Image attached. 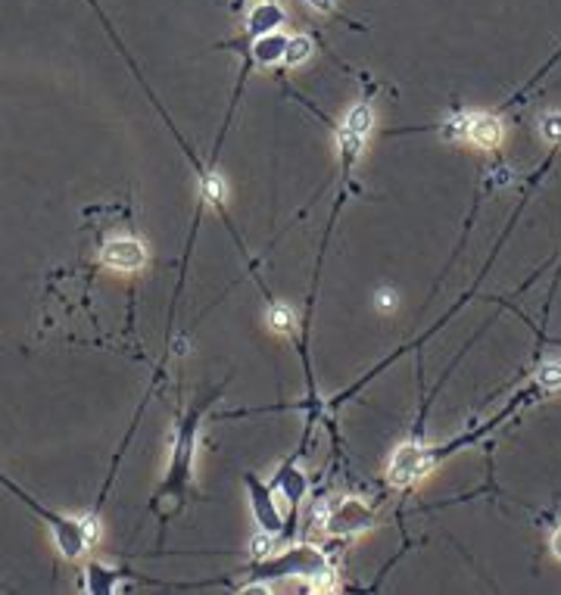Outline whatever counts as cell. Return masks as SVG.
I'll use <instances>...</instances> for the list:
<instances>
[{"mask_svg":"<svg viewBox=\"0 0 561 595\" xmlns=\"http://www.w3.org/2000/svg\"><path fill=\"white\" fill-rule=\"evenodd\" d=\"M396 302H400V296L394 293V290H381V293H377V309H381V312H394L396 309Z\"/></svg>","mask_w":561,"mask_h":595,"instance_id":"obj_13","label":"cell"},{"mask_svg":"<svg viewBox=\"0 0 561 595\" xmlns=\"http://www.w3.org/2000/svg\"><path fill=\"white\" fill-rule=\"evenodd\" d=\"M549 549H552V555H556L558 561H561V524L552 530V539H549Z\"/></svg>","mask_w":561,"mask_h":595,"instance_id":"obj_14","label":"cell"},{"mask_svg":"<svg viewBox=\"0 0 561 595\" xmlns=\"http://www.w3.org/2000/svg\"><path fill=\"white\" fill-rule=\"evenodd\" d=\"M539 138L546 144H561V113H543L539 116Z\"/></svg>","mask_w":561,"mask_h":595,"instance_id":"obj_8","label":"cell"},{"mask_svg":"<svg viewBox=\"0 0 561 595\" xmlns=\"http://www.w3.org/2000/svg\"><path fill=\"white\" fill-rule=\"evenodd\" d=\"M312 10H319V13H330L334 10V0H306Z\"/></svg>","mask_w":561,"mask_h":595,"instance_id":"obj_15","label":"cell"},{"mask_svg":"<svg viewBox=\"0 0 561 595\" xmlns=\"http://www.w3.org/2000/svg\"><path fill=\"white\" fill-rule=\"evenodd\" d=\"M312 50H315L312 38H309V35H296V38H287L281 59H284L287 66H300V63H306V59L312 57Z\"/></svg>","mask_w":561,"mask_h":595,"instance_id":"obj_6","label":"cell"},{"mask_svg":"<svg viewBox=\"0 0 561 595\" xmlns=\"http://www.w3.org/2000/svg\"><path fill=\"white\" fill-rule=\"evenodd\" d=\"M268 324H272V330H281V334H290L296 321H294V312H290L287 306L275 302V306L268 309Z\"/></svg>","mask_w":561,"mask_h":595,"instance_id":"obj_9","label":"cell"},{"mask_svg":"<svg viewBox=\"0 0 561 595\" xmlns=\"http://www.w3.org/2000/svg\"><path fill=\"white\" fill-rule=\"evenodd\" d=\"M100 262L113 272H138L147 266V247L134 238H113L100 249Z\"/></svg>","mask_w":561,"mask_h":595,"instance_id":"obj_2","label":"cell"},{"mask_svg":"<svg viewBox=\"0 0 561 595\" xmlns=\"http://www.w3.org/2000/svg\"><path fill=\"white\" fill-rule=\"evenodd\" d=\"M203 197H206L213 206H219V203H225V197H228V187H225V181L219 178V175H206L203 178Z\"/></svg>","mask_w":561,"mask_h":595,"instance_id":"obj_10","label":"cell"},{"mask_svg":"<svg viewBox=\"0 0 561 595\" xmlns=\"http://www.w3.org/2000/svg\"><path fill=\"white\" fill-rule=\"evenodd\" d=\"M465 131H468V113H456V116L443 125L446 140H465Z\"/></svg>","mask_w":561,"mask_h":595,"instance_id":"obj_11","label":"cell"},{"mask_svg":"<svg viewBox=\"0 0 561 595\" xmlns=\"http://www.w3.org/2000/svg\"><path fill=\"white\" fill-rule=\"evenodd\" d=\"M284 44H287V38L278 35V32H268V35L256 41V53H259L262 63H272V59L284 57Z\"/></svg>","mask_w":561,"mask_h":595,"instance_id":"obj_7","label":"cell"},{"mask_svg":"<svg viewBox=\"0 0 561 595\" xmlns=\"http://www.w3.org/2000/svg\"><path fill=\"white\" fill-rule=\"evenodd\" d=\"M465 140L475 144L477 150H499L505 140V125L493 113H468V131Z\"/></svg>","mask_w":561,"mask_h":595,"instance_id":"obj_3","label":"cell"},{"mask_svg":"<svg viewBox=\"0 0 561 595\" xmlns=\"http://www.w3.org/2000/svg\"><path fill=\"white\" fill-rule=\"evenodd\" d=\"M371 125H375V113H371L368 104H359L349 113L340 128V147L347 157H353V159L359 157L365 140H368V134H371Z\"/></svg>","mask_w":561,"mask_h":595,"instance_id":"obj_4","label":"cell"},{"mask_svg":"<svg viewBox=\"0 0 561 595\" xmlns=\"http://www.w3.org/2000/svg\"><path fill=\"white\" fill-rule=\"evenodd\" d=\"M281 23H284V10L278 4H272V0H266V4H259L249 13V32H256V35H268Z\"/></svg>","mask_w":561,"mask_h":595,"instance_id":"obj_5","label":"cell"},{"mask_svg":"<svg viewBox=\"0 0 561 595\" xmlns=\"http://www.w3.org/2000/svg\"><path fill=\"white\" fill-rule=\"evenodd\" d=\"M539 383L549 390H561V362L543 365V368H539Z\"/></svg>","mask_w":561,"mask_h":595,"instance_id":"obj_12","label":"cell"},{"mask_svg":"<svg viewBox=\"0 0 561 595\" xmlns=\"http://www.w3.org/2000/svg\"><path fill=\"white\" fill-rule=\"evenodd\" d=\"M434 458H430V449H421V446L409 443V446H400L390 458V468H387V477L394 480L396 486H409L415 480H421L424 474L430 471Z\"/></svg>","mask_w":561,"mask_h":595,"instance_id":"obj_1","label":"cell"}]
</instances>
